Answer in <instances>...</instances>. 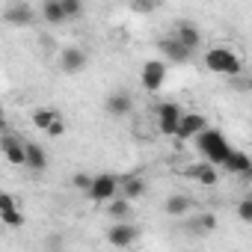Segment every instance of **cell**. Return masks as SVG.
<instances>
[{
	"label": "cell",
	"mask_w": 252,
	"mask_h": 252,
	"mask_svg": "<svg viewBox=\"0 0 252 252\" xmlns=\"http://www.w3.org/2000/svg\"><path fill=\"white\" fill-rule=\"evenodd\" d=\"M196 143H199V152L208 158V163L222 166V163H225V158L231 155V146L225 143V137H222L217 128H205V131L196 137Z\"/></svg>",
	"instance_id": "cell-1"
},
{
	"label": "cell",
	"mask_w": 252,
	"mask_h": 252,
	"mask_svg": "<svg viewBox=\"0 0 252 252\" xmlns=\"http://www.w3.org/2000/svg\"><path fill=\"white\" fill-rule=\"evenodd\" d=\"M205 65H208V71L225 74V77H234V74L243 71V63H240V57L231 48H211L205 54Z\"/></svg>",
	"instance_id": "cell-2"
},
{
	"label": "cell",
	"mask_w": 252,
	"mask_h": 252,
	"mask_svg": "<svg viewBox=\"0 0 252 252\" xmlns=\"http://www.w3.org/2000/svg\"><path fill=\"white\" fill-rule=\"evenodd\" d=\"M119 190H122V178H116L113 172H101V175L92 178L89 199H95V202H110V199H116Z\"/></svg>",
	"instance_id": "cell-3"
},
{
	"label": "cell",
	"mask_w": 252,
	"mask_h": 252,
	"mask_svg": "<svg viewBox=\"0 0 252 252\" xmlns=\"http://www.w3.org/2000/svg\"><path fill=\"white\" fill-rule=\"evenodd\" d=\"M181 116H184V110L175 101H163L158 107V131L166 134V137H175L178 134V125H181Z\"/></svg>",
	"instance_id": "cell-4"
},
{
	"label": "cell",
	"mask_w": 252,
	"mask_h": 252,
	"mask_svg": "<svg viewBox=\"0 0 252 252\" xmlns=\"http://www.w3.org/2000/svg\"><path fill=\"white\" fill-rule=\"evenodd\" d=\"M137 237H140V231H137V225H131L128 220L113 222V225L107 228V243H110V246H119V249L134 246V243H137Z\"/></svg>",
	"instance_id": "cell-5"
},
{
	"label": "cell",
	"mask_w": 252,
	"mask_h": 252,
	"mask_svg": "<svg viewBox=\"0 0 252 252\" xmlns=\"http://www.w3.org/2000/svg\"><path fill=\"white\" fill-rule=\"evenodd\" d=\"M140 80L149 92H158L163 83H166V63L163 60H149L143 63V71H140Z\"/></svg>",
	"instance_id": "cell-6"
},
{
	"label": "cell",
	"mask_w": 252,
	"mask_h": 252,
	"mask_svg": "<svg viewBox=\"0 0 252 252\" xmlns=\"http://www.w3.org/2000/svg\"><path fill=\"white\" fill-rule=\"evenodd\" d=\"M104 110H107V116H113V119H125V116L134 110V98H131V92H125V89L110 92L107 101H104Z\"/></svg>",
	"instance_id": "cell-7"
},
{
	"label": "cell",
	"mask_w": 252,
	"mask_h": 252,
	"mask_svg": "<svg viewBox=\"0 0 252 252\" xmlns=\"http://www.w3.org/2000/svg\"><path fill=\"white\" fill-rule=\"evenodd\" d=\"M158 48H160V54L166 57V63H187V60H190V54H193V48H187L178 36L160 39V42H158Z\"/></svg>",
	"instance_id": "cell-8"
},
{
	"label": "cell",
	"mask_w": 252,
	"mask_h": 252,
	"mask_svg": "<svg viewBox=\"0 0 252 252\" xmlns=\"http://www.w3.org/2000/svg\"><path fill=\"white\" fill-rule=\"evenodd\" d=\"M3 18H6V24H12V27H27V24H33L36 12H33L30 3H24V0H15V3L6 6Z\"/></svg>",
	"instance_id": "cell-9"
},
{
	"label": "cell",
	"mask_w": 252,
	"mask_h": 252,
	"mask_svg": "<svg viewBox=\"0 0 252 252\" xmlns=\"http://www.w3.org/2000/svg\"><path fill=\"white\" fill-rule=\"evenodd\" d=\"M86 63H89V57H86V51H80V48H63V51H60V68H63L65 74L83 71Z\"/></svg>",
	"instance_id": "cell-10"
},
{
	"label": "cell",
	"mask_w": 252,
	"mask_h": 252,
	"mask_svg": "<svg viewBox=\"0 0 252 252\" xmlns=\"http://www.w3.org/2000/svg\"><path fill=\"white\" fill-rule=\"evenodd\" d=\"M205 128H208V119H205L202 113H184L175 137H178V140H190V137H199Z\"/></svg>",
	"instance_id": "cell-11"
},
{
	"label": "cell",
	"mask_w": 252,
	"mask_h": 252,
	"mask_svg": "<svg viewBox=\"0 0 252 252\" xmlns=\"http://www.w3.org/2000/svg\"><path fill=\"white\" fill-rule=\"evenodd\" d=\"M3 158L12 166H24L27 163V143L18 140V137H12V134H6L3 137Z\"/></svg>",
	"instance_id": "cell-12"
},
{
	"label": "cell",
	"mask_w": 252,
	"mask_h": 252,
	"mask_svg": "<svg viewBox=\"0 0 252 252\" xmlns=\"http://www.w3.org/2000/svg\"><path fill=\"white\" fill-rule=\"evenodd\" d=\"M187 178L199 181L202 187H214L220 181V172H217V163H202V166H190L187 169Z\"/></svg>",
	"instance_id": "cell-13"
},
{
	"label": "cell",
	"mask_w": 252,
	"mask_h": 252,
	"mask_svg": "<svg viewBox=\"0 0 252 252\" xmlns=\"http://www.w3.org/2000/svg\"><path fill=\"white\" fill-rule=\"evenodd\" d=\"M249 163H252V155H246V152H240V149H231V155L225 158V172H231V175H246L249 172Z\"/></svg>",
	"instance_id": "cell-14"
},
{
	"label": "cell",
	"mask_w": 252,
	"mask_h": 252,
	"mask_svg": "<svg viewBox=\"0 0 252 252\" xmlns=\"http://www.w3.org/2000/svg\"><path fill=\"white\" fill-rule=\"evenodd\" d=\"M190 208H193V199H190V196H184V193L169 196V199H166V205H163L166 217H187V214H190Z\"/></svg>",
	"instance_id": "cell-15"
},
{
	"label": "cell",
	"mask_w": 252,
	"mask_h": 252,
	"mask_svg": "<svg viewBox=\"0 0 252 252\" xmlns=\"http://www.w3.org/2000/svg\"><path fill=\"white\" fill-rule=\"evenodd\" d=\"M24 166L33 169V172H45L48 169V155H45V149L39 143H27V163Z\"/></svg>",
	"instance_id": "cell-16"
},
{
	"label": "cell",
	"mask_w": 252,
	"mask_h": 252,
	"mask_svg": "<svg viewBox=\"0 0 252 252\" xmlns=\"http://www.w3.org/2000/svg\"><path fill=\"white\" fill-rule=\"evenodd\" d=\"M42 18H45L48 24H63V21H68L63 0H45V3H42Z\"/></svg>",
	"instance_id": "cell-17"
},
{
	"label": "cell",
	"mask_w": 252,
	"mask_h": 252,
	"mask_svg": "<svg viewBox=\"0 0 252 252\" xmlns=\"http://www.w3.org/2000/svg\"><path fill=\"white\" fill-rule=\"evenodd\" d=\"M122 196H125V199H131V202L143 199V196H146V181H143L140 175H131V178H122Z\"/></svg>",
	"instance_id": "cell-18"
},
{
	"label": "cell",
	"mask_w": 252,
	"mask_h": 252,
	"mask_svg": "<svg viewBox=\"0 0 252 252\" xmlns=\"http://www.w3.org/2000/svg\"><path fill=\"white\" fill-rule=\"evenodd\" d=\"M175 36H178L187 48H193V51L202 45V33H199V27H196V24H190V21H181V24H178V30H175Z\"/></svg>",
	"instance_id": "cell-19"
},
{
	"label": "cell",
	"mask_w": 252,
	"mask_h": 252,
	"mask_svg": "<svg viewBox=\"0 0 252 252\" xmlns=\"http://www.w3.org/2000/svg\"><path fill=\"white\" fill-rule=\"evenodd\" d=\"M214 228H217V214H199L187 222V231L193 234H211Z\"/></svg>",
	"instance_id": "cell-20"
},
{
	"label": "cell",
	"mask_w": 252,
	"mask_h": 252,
	"mask_svg": "<svg viewBox=\"0 0 252 252\" xmlns=\"http://www.w3.org/2000/svg\"><path fill=\"white\" fill-rule=\"evenodd\" d=\"M107 214H110V220L113 222H122V220H128L131 217V199H110V205H107Z\"/></svg>",
	"instance_id": "cell-21"
},
{
	"label": "cell",
	"mask_w": 252,
	"mask_h": 252,
	"mask_svg": "<svg viewBox=\"0 0 252 252\" xmlns=\"http://www.w3.org/2000/svg\"><path fill=\"white\" fill-rule=\"evenodd\" d=\"M54 119H60V113H57L54 107H39V110H33V128L45 134V131L51 128Z\"/></svg>",
	"instance_id": "cell-22"
},
{
	"label": "cell",
	"mask_w": 252,
	"mask_h": 252,
	"mask_svg": "<svg viewBox=\"0 0 252 252\" xmlns=\"http://www.w3.org/2000/svg\"><path fill=\"white\" fill-rule=\"evenodd\" d=\"M0 222L9 225V228H21V225H24V214H21L18 208H12V211H0Z\"/></svg>",
	"instance_id": "cell-23"
},
{
	"label": "cell",
	"mask_w": 252,
	"mask_h": 252,
	"mask_svg": "<svg viewBox=\"0 0 252 252\" xmlns=\"http://www.w3.org/2000/svg\"><path fill=\"white\" fill-rule=\"evenodd\" d=\"M92 178H95V175L77 172V175H71V187H74V190H86V193H89V187H92Z\"/></svg>",
	"instance_id": "cell-24"
},
{
	"label": "cell",
	"mask_w": 252,
	"mask_h": 252,
	"mask_svg": "<svg viewBox=\"0 0 252 252\" xmlns=\"http://www.w3.org/2000/svg\"><path fill=\"white\" fill-rule=\"evenodd\" d=\"M237 217H240L243 222H252V196L240 199V205H237Z\"/></svg>",
	"instance_id": "cell-25"
},
{
	"label": "cell",
	"mask_w": 252,
	"mask_h": 252,
	"mask_svg": "<svg viewBox=\"0 0 252 252\" xmlns=\"http://www.w3.org/2000/svg\"><path fill=\"white\" fill-rule=\"evenodd\" d=\"M45 134H48L51 140H60V137L65 134V122H63V119H54V122H51V128H48Z\"/></svg>",
	"instance_id": "cell-26"
},
{
	"label": "cell",
	"mask_w": 252,
	"mask_h": 252,
	"mask_svg": "<svg viewBox=\"0 0 252 252\" xmlns=\"http://www.w3.org/2000/svg\"><path fill=\"white\" fill-rule=\"evenodd\" d=\"M12 208H18L15 196H9V193H0V211H12Z\"/></svg>",
	"instance_id": "cell-27"
},
{
	"label": "cell",
	"mask_w": 252,
	"mask_h": 252,
	"mask_svg": "<svg viewBox=\"0 0 252 252\" xmlns=\"http://www.w3.org/2000/svg\"><path fill=\"white\" fill-rule=\"evenodd\" d=\"M149 3H152V6H160V3H163V0H149Z\"/></svg>",
	"instance_id": "cell-28"
},
{
	"label": "cell",
	"mask_w": 252,
	"mask_h": 252,
	"mask_svg": "<svg viewBox=\"0 0 252 252\" xmlns=\"http://www.w3.org/2000/svg\"><path fill=\"white\" fill-rule=\"evenodd\" d=\"M246 89H249V92H252V77H249V83H246Z\"/></svg>",
	"instance_id": "cell-29"
},
{
	"label": "cell",
	"mask_w": 252,
	"mask_h": 252,
	"mask_svg": "<svg viewBox=\"0 0 252 252\" xmlns=\"http://www.w3.org/2000/svg\"><path fill=\"white\" fill-rule=\"evenodd\" d=\"M246 175H249V178H252V163H249V172H246Z\"/></svg>",
	"instance_id": "cell-30"
}]
</instances>
